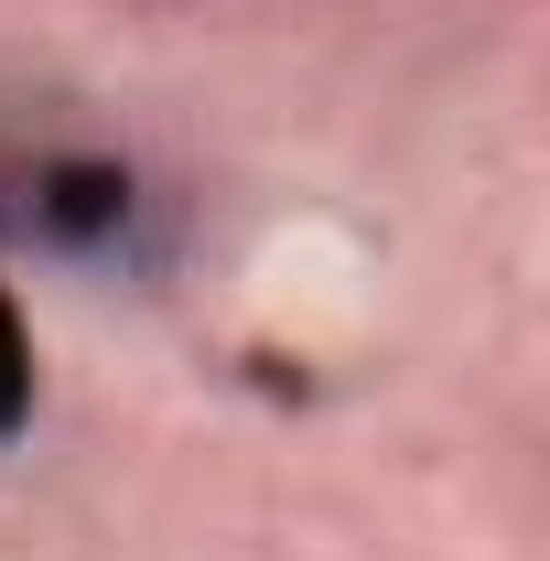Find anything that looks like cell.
<instances>
[{"mask_svg": "<svg viewBox=\"0 0 550 561\" xmlns=\"http://www.w3.org/2000/svg\"><path fill=\"white\" fill-rule=\"evenodd\" d=\"M22 411H33V335H22V313L0 291V432H22Z\"/></svg>", "mask_w": 550, "mask_h": 561, "instance_id": "1", "label": "cell"}]
</instances>
